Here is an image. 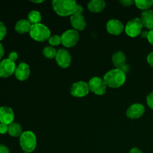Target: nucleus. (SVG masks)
<instances>
[{"label":"nucleus","mask_w":153,"mask_h":153,"mask_svg":"<svg viewBox=\"0 0 153 153\" xmlns=\"http://www.w3.org/2000/svg\"><path fill=\"white\" fill-rule=\"evenodd\" d=\"M103 79L107 86L111 88H118L125 84L126 76L120 69L114 68L107 72Z\"/></svg>","instance_id":"f257e3e1"},{"label":"nucleus","mask_w":153,"mask_h":153,"mask_svg":"<svg viewBox=\"0 0 153 153\" xmlns=\"http://www.w3.org/2000/svg\"><path fill=\"white\" fill-rule=\"evenodd\" d=\"M55 13L61 16H68L74 14L77 3L74 0H54L52 2Z\"/></svg>","instance_id":"f03ea898"},{"label":"nucleus","mask_w":153,"mask_h":153,"mask_svg":"<svg viewBox=\"0 0 153 153\" xmlns=\"http://www.w3.org/2000/svg\"><path fill=\"white\" fill-rule=\"evenodd\" d=\"M29 34L31 38L37 42H44L51 37V31L46 25L42 23L31 25Z\"/></svg>","instance_id":"7ed1b4c3"},{"label":"nucleus","mask_w":153,"mask_h":153,"mask_svg":"<svg viewBox=\"0 0 153 153\" xmlns=\"http://www.w3.org/2000/svg\"><path fill=\"white\" fill-rule=\"evenodd\" d=\"M19 144L25 152H32L37 146V137L31 131H23L19 137Z\"/></svg>","instance_id":"20e7f679"},{"label":"nucleus","mask_w":153,"mask_h":153,"mask_svg":"<svg viewBox=\"0 0 153 153\" xmlns=\"http://www.w3.org/2000/svg\"><path fill=\"white\" fill-rule=\"evenodd\" d=\"M143 27L140 18L135 17L127 22L125 26V32L128 37H136L141 34Z\"/></svg>","instance_id":"39448f33"},{"label":"nucleus","mask_w":153,"mask_h":153,"mask_svg":"<svg viewBox=\"0 0 153 153\" xmlns=\"http://www.w3.org/2000/svg\"><path fill=\"white\" fill-rule=\"evenodd\" d=\"M61 43L67 48L76 46L79 40V31L75 29H68L61 35Z\"/></svg>","instance_id":"423d86ee"},{"label":"nucleus","mask_w":153,"mask_h":153,"mask_svg":"<svg viewBox=\"0 0 153 153\" xmlns=\"http://www.w3.org/2000/svg\"><path fill=\"white\" fill-rule=\"evenodd\" d=\"M88 85H89L90 91H92L96 95L102 96L106 93L107 85L104 79H101L100 77H98V76L93 77L89 81Z\"/></svg>","instance_id":"0eeeda50"},{"label":"nucleus","mask_w":153,"mask_h":153,"mask_svg":"<svg viewBox=\"0 0 153 153\" xmlns=\"http://www.w3.org/2000/svg\"><path fill=\"white\" fill-rule=\"evenodd\" d=\"M90 88L89 85L87 82L80 81L73 84L70 88V94L74 97L82 98L89 94Z\"/></svg>","instance_id":"6e6552de"},{"label":"nucleus","mask_w":153,"mask_h":153,"mask_svg":"<svg viewBox=\"0 0 153 153\" xmlns=\"http://www.w3.org/2000/svg\"><path fill=\"white\" fill-rule=\"evenodd\" d=\"M16 64L8 58L4 59L0 62V77L7 78L13 75L16 70Z\"/></svg>","instance_id":"1a4fd4ad"},{"label":"nucleus","mask_w":153,"mask_h":153,"mask_svg":"<svg viewBox=\"0 0 153 153\" xmlns=\"http://www.w3.org/2000/svg\"><path fill=\"white\" fill-rule=\"evenodd\" d=\"M55 60L59 67L62 68H67L72 63V57L70 52L65 49H61L57 52Z\"/></svg>","instance_id":"9d476101"},{"label":"nucleus","mask_w":153,"mask_h":153,"mask_svg":"<svg viewBox=\"0 0 153 153\" xmlns=\"http://www.w3.org/2000/svg\"><path fill=\"white\" fill-rule=\"evenodd\" d=\"M106 29L112 35H120L125 31V27L123 22L118 19H110L106 24Z\"/></svg>","instance_id":"9b49d317"},{"label":"nucleus","mask_w":153,"mask_h":153,"mask_svg":"<svg viewBox=\"0 0 153 153\" xmlns=\"http://www.w3.org/2000/svg\"><path fill=\"white\" fill-rule=\"evenodd\" d=\"M145 112V108L140 103H134L128 108L126 111V116L129 119L134 120L141 117Z\"/></svg>","instance_id":"f8f14e48"},{"label":"nucleus","mask_w":153,"mask_h":153,"mask_svg":"<svg viewBox=\"0 0 153 153\" xmlns=\"http://www.w3.org/2000/svg\"><path fill=\"white\" fill-rule=\"evenodd\" d=\"M14 114L10 108L7 106H2L0 108V123L10 125L13 123Z\"/></svg>","instance_id":"ddd939ff"},{"label":"nucleus","mask_w":153,"mask_h":153,"mask_svg":"<svg viewBox=\"0 0 153 153\" xmlns=\"http://www.w3.org/2000/svg\"><path fill=\"white\" fill-rule=\"evenodd\" d=\"M70 23L73 29L77 31H83L86 28L87 22L83 14H73L70 16Z\"/></svg>","instance_id":"4468645a"},{"label":"nucleus","mask_w":153,"mask_h":153,"mask_svg":"<svg viewBox=\"0 0 153 153\" xmlns=\"http://www.w3.org/2000/svg\"><path fill=\"white\" fill-rule=\"evenodd\" d=\"M30 67L26 63H20L15 70V76L19 81H25L30 76Z\"/></svg>","instance_id":"2eb2a0df"},{"label":"nucleus","mask_w":153,"mask_h":153,"mask_svg":"<svg viewBox=\"0 0 153 153\" xmlns=\"http://www.w3.org/2000/svg\"><path fill=\"white\" fill-rule=\"evenodd\" d=\"M140 20L145 28L149 29V31L153 30V10L149 9L142 12Z\"/></svg>","instance_id":"dca6fc26"},{"label":"nucleus","mask_w":153,"mask_h":153,"mask_svg":"<svg viewBox=\"0 0 153 153\" xmlns=\"http://www.w3.org/2000/svg\"><path fill=\"white\" fill-rule=\"evenodd\" d=\"M112 63L115 66L116 68L120 69L121 67H123L126 62V57L124 52L122 51H117L114 52L112 55Z\"/></svg>","instance_id":"f3484780"},{"label":"nucleus","mask_w":153,"mask_h":153,"mask_svg":"<svg viewBox=\"0 0 153 153\" xmlns=\"http://www.w3.org/2000/svg\"><path fill=\"white\" fill-rule=\"evenodd\" d=\"M105 7V1L103 0H92L88 3V8L93 13H100Z\"/></svg>","instance_id":"a211bd4d"},{"label":"nucleus","mask_w":153,"mask_h":153,"mask_svg":"<svg viewBox=\"0 0 153 153\" xmlns=\"http://www.w3.org/2000/svg\"><path fill=\"white\" fill-rule=\"evenodd\" d=\"M31 28V24L28 19H20L15 25V30L19 34H25L29 32Z\"/></svg>","instance_id":"6ab92c4d"},{"label":"nucleus","mask_w":153,"mask_h":153,"mask_svg":"<svg viewBox=\"0 0 153 153\" xmlns=\"http://www.w3.org/2000/svg\"><path fill=\"white\" fill-rule=\"evenodd\" d=\"M23 133L22 126L17 123H12L8 126V134L12 137H20Z\"/></svg>","instance_id":"aec40b11"},{"label":"nucleus","mask_w":153,"mask_h":153,"mask_svg":"<svg viewBox=\"0 0 153 153\" xmlns=\"http://www.w3.org/2000/svg\"><path fill=\"white\" fill-rule=\"evenodd\" d=\"M41 19L42 16L38 10H31L28 14V20L29 21V22L31 25H35V24L40 23Z\"/></svg>","instance_id":"412c9836"},{"label":"nucleus","mask_w":153,"mask_h":153,"mask_svg":"<svg viewBox=\"0 0 153 153\" xmlns=\"http://www.w3.org/2000/svg\"><path fill=\"white\" fill-rule=\"evenodd\" d=\"M134 4L140 10H149L153 5V0H135Z\"/></svg>","instance_id":"4be33fe9"},{"label":"nucleus","mask_w":153,"mask_h":153,"mask_svg":"<svg viewBox=\"0 0 153 153\" xmlns=\"http://www.w3.org/2000/svg\"><path fill=\"white\" fill-rule=\"evenodd\" d=\"M57 52L58 51L52 46H48L44 47V49H43V55H44L46 58H49V59H52V58L56 57Z\"/></svg>","instance_id":"5701e85b"},{"label":"nucleus","mask_w":153,"mask_h":153,"mask_svg":"<svg viewBox=\"0 0 153 153\" xmlns=\"http://www.w3.org/2000/svg\"><path fill=\"white\" fill-rule=\"evenodd\" d=\"M49 44L52 46H58L61 43V36L58 35V34H54V35H51L49 40Z\"/></svg>","instance_id":"b1692460"},{"label":"nucleus","mask_w":153,"mask_h":153,"mask_svg":"<svg viewBox=\"0 0 153 153\" xmlns=\"http://www.w3.org/2000/svg\"><path fill=\"white\" fill-rule=\"evenodd\" d=\"M6 33H7V28L6 26L4 25V24L2 22L0 21V40H2L6 35Z\"/></svg>","instance_id":"393cba45"},{"label":"nucleus","mask_w":153,"mask_h":153,"mask_svg":"<svg viewBox=\"0 0 153 153\" xmlns=\"http://www.w3.org/2000/svg\"><path fill=\"white\" fill-rule=\"evenodd\" d=\"M146 103L150 108L153 109V92L150 93L146 97Z\"/></svg>","instance_id":"a878e982"},{"label":"nucleus","mask_w":153,"mask_h":153,"mask_svg":"<svg viewBox=\"0 0 153 153\" xmlns=\"http://www.w3.org/2000/svg\"><path fill=\"white\" fill-rule=\"evenodd\" d=\"M120 3L124 7H130L134 4V1L133 0H120Z\"/></svg>","instance_id":"bb28decb"},{"label":"nucleus","mask_w":153,"mask_h":153,"mask_svg":"<svg viewBox=\"0 0 153 153\" xmlns=\"http://www.w3.org/2000/svg\"><path fill=\"white\" fill-rule=\"evenodd\" d=\"M7 132H8V125L0 123V134H4Z\"/></svg>","instance_id":"cd10ccee"},{"label":"nucleus","mask_w":153,"mask_h":153,"mask_svg":"<svg viewBox=\"0 0 153 153\" xmlns=\"http://www.w3.org/2000/svg\"><path fill=\"white\" fill-rule=\"evenodd\" d=\"M18 58V54L17 52H11L8 55V59L10 60L13 62H15V61L17 60Z\"/></svg>","instance_id":"c85d7f7f"},{"label":"nucleus","mask_w":153,"mask_h":153,"mask_svg":"<svg viewBox=\"0 0 153 153\" xmlns=\"http://www.w3.org/2000/svg\"><path fill=\"white\" fill-rule=\"evenodd\" d=\"M84 11V8L81 4H77L76 6V9H75L74 14H82Z\"/></svg>","instance_id":"c756f323"},{"label":"nucleus","mask_w":153,"mask_h":153,"mask_svg":"<svg viewBox=\"0 0 153 153\" xmlns=\"http://www.w3.org/2000/svg\"><path fill=\"white\" fill-rule=\"evenodd\" d=\"M146 61H147V63L149 64V66L153 68V52H150V53L148 55Z\"/></svg>","instance_id":"7c9ffc66"},{"label":"nucleus","mask_w":153,"mask_h":153,"mask_svg":"<svg viewBox=\"0 0 153 153\" xmlns=\"http://www.w3.org/2000/svg\"><path fill=\"white\" fill-rule=\"evenodd\" d=\"M0 153H10V151L5 145L0 144Z\"/></svg>","instance_id":"2f4dec72"},{"label":"nucleus","mask_w":153,"mask_h":153,"mask_svg":"<svg viewBox=\"0 0 153 153\" xmlns=\"http://www.w3.org/2000/svg\"><path fill=\"white\" fill-rule=\"evenodd\" d=\"M147 40L148 41H149V43L153 46V30H150V31H149Z\"/></svg>","instance_id":"473e14b6"},{"label":"nucleus","mask_w":153,"mask_h":153,"mask_svg":"<svg viewBox=\"0 0 153 153\" xmlns=\"http://www.w3.org/2000/svg\"><path fill=\"white\" fill-rule=\"evenodd\" d=\"M129 153H143L140 149L137 147H134L129 151Z\"/></svg>","instance_id":"72a5a7b5"},{"label":"nucleus","mask_w":153,"mask_h":153,"mask_svg":"<svg viewBox=\"0 0 153 153\" xmlns=\"http://www.w3.org/2000/svg\"><path fill=\"white\" fill-rule=\"evenodd\" d=\"M120 70H122V71L123 72V73H126L128 71V70H129V67H128V65H127V64H126L125 65L123 66V67H121V68H120Z\"/></svg>","instance_id":"f704fd0d"},{"label":"nucleus","mask_w":153,"mask_h":153,"mask_svg":"<svg viewBox=\"0 0 153 153\" xmlns=\"http://www.w3.org/2000/svg\"><path fill=\"white\" fill-rule=\"evenodd\" d=\"M4 48H3L2 44L0 43V60L1 59V58H2L3 55H4Z\"/></svg>","instance_id":"c9c22d12"},{"label":"nucleus","mask_w":153,"mask_h":153,"mask_svg":"<svg viewBox=\"0 0 153 153\" xmlns=\"http://www.w3.org/2000/svg\"><path fill=\"white\" fill-rule=\"evenodd\" d=\"M148 34H149V31H142V32H141V34H140V35H141V37H143V38H146V39H147Z\"/></svg>","instance_id":"e433bc0d"},{"label":"nucleus","mask_w":153,"mask_h":153,"mask_svg":"<svg viewBox=\"0 0 153 153\" xmlns=\"http://www.w3.org/2000/svg\"><path fill=\"white\" fill-rule=\"evenodd\" d=\"M43 0H40V1H31V2L33 3H35V4H38V3H42L43 2Z\"/></svg>","instance_id":"4c0bfd02"},{"label":"nucleus","mask_w":153,"mask_h":153,"mask_svg":"<svg viewBox=\"0 0 153 153\" xmlns=\"http://www.w3.org/2000/svg\"><path fill=\"white\" fill-rule=\"evenodd\" d=\"M23 153H28V152H23Z\"/></svg>","instance_id":"58836bf2"}]
</instances>
